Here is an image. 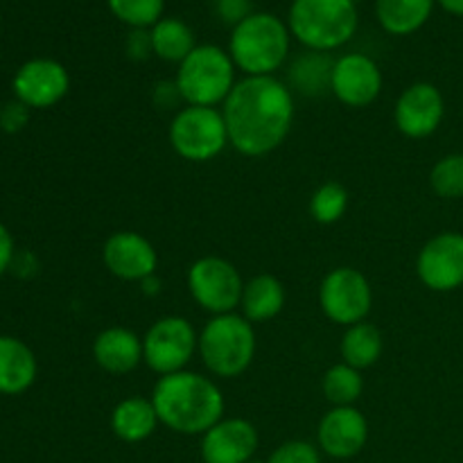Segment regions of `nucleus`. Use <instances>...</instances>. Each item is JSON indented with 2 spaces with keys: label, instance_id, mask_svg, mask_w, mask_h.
Here are the masks:
<instances>
[{
  "label": "nucleus",
  "instance_id": "393cba45",
  "mask_svg": "<svg viewBox=\"0 0 463 463\" xmlns=\"http://www.w3.org/2000/svg\"><path fill=\"white\" fill-rule=\"evenodd\" d=\"M335 61L326 52H307L298 57L289 68V80L294 89L306 95H319L321 90L330 89V75H333Z\"/></svg>",
  "mask_w": 463,
  "mask_h": 463
},
{
  "label": "nucleus",
  "instance_id": "f03ea898",
  "mask_svg": "<svg viewBox=\"0 0 463 463\" xmlns=\"http://www.w3.org/2000/svg\"><path fill=\"white\" fill-rule=\"evenodd\" d=\"M152 402L161 425L172 432L194 437L206 434L213 425L224 419L222 389L206 375L193 371L163 375L154 384Z\"/></svg>",
  "mask_w": 463,
  "mask_h": 463
},
{
  "label": "nucleus",
  "instance_id": "6ab92c4d",
  "mask_svg": "<svg viewBox=\"0 0 463 463\" xmlns=\"http://www.w3.org/2000/svg\"><path fill=\"white\" fill-rule=\"evenodd\" d=\"M36 380V357L25 342L0 335V393L18 396Z\"/></svg>",
  "mask_w": 463,
  "mask_h": 463
},
{
  "label": "nucleus",
  "instance_id": "0eeeda50",
  "mask_svg": "<svg viewBox=\"0 0 463 463\" xmlns=\"http://www.w3.org/2000/svg\"><path fill=\"white\" fill-rule=\"evenodd\" d=\"M170 145L190 163L213 161L229 145V131L222 111L215 107L179 109L170 125Z\"/></svg>",
  "mask_w": 463,
  "mask_h": 463
},
{
  "label": "nucleus",
  "instance_id": "72a5a7b5",
  "mask_svg": "<svg viewBox=\"0 0 463 463\" xmlns=\"http://www.w3.org/2000/svg\"><path fill=\"white\" fill-rule=\"evenodd\" d=\"M181 93L176 81H161L156 84V90H154V102H156L158 109H175L179 104Z\"/></svg>",
  "mask_w": 463,
  "mask_h": 463
},
{
  "label": "nucleus",
  "instance_id": "f3484780",
  "mask_svg": "<svg viewBox=\"0 0 463 463\" xmlns=\"http://www.w3.org/2000/svg\"><path fill=\"white\" fill-rule=\"evenodd\" d=\"M258 443V430L247 419H222L202 434V459L203 463H249Z\"/></svg>",
  "mask_w": 463,
  "mask_h": 463
},
{
  "label": "nucleus",
  "instance_id": "9d476101",
  "mask_svg": "<svg viewBox=\"0 0 463 463\" xmlns=\"http://www.w3.org/2000/svg\"><path fill=\"white\" fill-rule=\"evenodd\" d=\"M319 306L333 324L348 328L366 321L373 306V289L360 269L337 267L321 280Z\"/></svg>",
  "mask_w": 463,
  "mask_h": 463
},
{
  "label": "nucleus",
  "instance_id": "a878e982",
  "mask_svg": "<svg viewBox=\"0 0 463 463\" xmlns=\"http://www.w3.org/2000/svg\"><path fill=\"white\" fill-rule=\"evenodd\" d=\"M321 389H324L326 401L333 407H353L360 401L362 392H364L362 371L339 362V364L330 366L326 371L324 380H321Z\"/></svg>",
  "mask_w": 463,
  "mask_h": 463
},
{
  "label": "nucleus",
  "instance_id": "2f4dec72",
  "mask_svg": "<svg viewBox=\"0 0 463 463\" xmlns=\"http://www.w3.org/2000/svg\"><path fill=\"white\" fill-rule=\"evenodd\" d=\"M27 111H30V109L23 102H18V99L7 104V107L0 111V127H3L5 131H21L27 122Z\"/></svg>",
  "mask_w": 463,
  "mask_h": 463
},
{
  "label": "nucleus",
  "instance_id": "7ed1b4c3",
  "mask_svg": "<svg viewBox=\"0 0 463 463\" xmlns=\"http://www.w3.org/2000/svg\"><path fill=\"white\" fill-rule=\"evenodd\" d=\"M289 52V30L274 14H251L233 27L229 54L247 77L274 75Z\"/></svg>",
  "mask_w": 463,
  "mask_h": 463
},
{
  "label": "nucleus",
  "instance_id": "c85d7f7f",
  "mask_svg": "<svg viewBox=\"0 0 463 463\" xmlns=\"http://www.w3.org/2000/svg\"><path fill=\"white\" fill-rule=\"evenodd\" d=\"M430 185L443 199L463 197V154H448L430 175Z\"/></svg>",
  "mask_w": 463,
  "mask_h": 463
},
{
  "label": "nucleus",
  "instance_id": "a211bd4d",
  "mask_svg": "<svg viewBox=\"0 0 463 463\" xmlns=\"http://www.w3.org/2000/svg\"><path fill=\"white\" fill-rule=\"evenodd\" d=\"M93 357L102 371L125 375L138 369L143 362V339L129 328L113 326L102 330L93 342Z\"/></svg>",
  "mask_w": 463,
  "mask_h": 463
},
{
  "label": "nucleus",
  "instance_id": "4468645a",
  "mask_svg": "<svg viewBox=\"0 0 463 463\" xmlns=\"http://www.w3.org/2000/svg\"><path fill=\"white\" fill-rule=\"evenodd\" d=\"M71 89L68 71L54 59H32L14 75V93L27 109H50Z\"/></svg>",
  "mask_w": 463,
  "mask_h": 463
},
{
  "label": "nucleus",
  "instance_id": "bb28decb",
  "mask_svg": "<svg viewBox=\"0 0 463 463\" xmlns=\"http://www.w3.org/2000/svg\"><path fill=\"white\" fill-rule=\"evenodd\" d=\"M348 193L337 181L321 184L310 199V213L319 224H335L346 215Z\"/></svg>",
  "mask_w": 463,
  "mask_h": 463
},
{
  "label": "nucleus",
  "instance_id": "b1692460",
  "mask_svg": "<svg viewBox=\"0 0 463 463\" xmlns=\"http://www.w3.org/2000/svg\"><path fill=\"white\" fill-rule=\"evenodd\" d=\"M149 34H152L154 54L161 57L163 61L181 63L197 48L193 30L179 18H161Z\"/></svg>",
  "mask_w": 463,
  "mask_h": 463
},
{
  "label": "nucleus",
  "instance_id": "f257e3e1",
  "mask_svg": "<svg viewBox=\"0 0 463 463\" xmlns=\"http://www.w3.org/2000/svg\"><path fill=\"white\" fill-rule=\"evenodd\" d=\"M222 116L229 145L244 156H267L285 143L292 129V90L274 75L244 77L226 98Z\"/></svg>",
  "mask_w": 463,
  "mask_h": 463
},
{
  "label": "nucleus",
  "instance_id": "423d86ee",
  "mask_svg": "<svg viewBox=\"0 0 463 463\" xmlns=\"http://www.w3.org/2000/svg\"><path fill=\"white\" fill-rule=\"evenodd\" d=\"M181 99L188 107H215L224 104L235 89V63L229 52L217 45H197L176 72Z\"/></svg>",
  "mask_w": 463,
  "mask_h": 463
},
{
  "label": "nucleus",
  "instance_id": "f8f14e48",
  "mask_svg": "<svg viewBox=\"0 0 463 463\" xmlns=\"http://www.w3.org/2000/svg\"><path fill=\"white\" fill-rule=\"evenodd\" d=\"M102 260L109 274L129 283H143L156 276L158 253L147 238L136 231H116L102 247Z\"/></svg>",
  "mask_w": 463,
  "mask_h": 463
},
{
  "label": "nucleus",
  "instance_id": "6e6552de",
  "mask_svg": "<svg viewBox=\"0 0 463 463\" xmlns=\"http://www.w3.org/2000/svg\"><path fill=\"white\" fill-rule=\"evenodd\" d=\"M190 297L213 317L231 315L242 301L244 280L238 267L220 256H206L188 269Z\"/></svg>",
  "mask_w": 463,
  "mask_h": 463
},
{
  "label": "nucleus",
  "instance_id": "c756f323",
  "mask_svg": "<svg viewBox=\"0 0 463 463\" xmlns=\"http://www.w3.org/2000/svg\"><path fill=\"white\" fill-rule=\"evenodd\" d=\"M265 463H321V450L307 441H285Z\"/></svg>",
  "mask_w": 463,
  "mask_h": 463
},
{
  "label": "nucleus",
  "instance_id": "9b49d317",
  "mask_svg": "<svg viewBox=\"0 0 463 463\" xmlns=\"http://www.w3.org/2000/svg\"><path fill=\"white\" fill-rule=\"evenodd\" d=\"M416 274L432 292H452L463 285V235H434L416 258Z\"/></svg>",
  "mask_w": 463,
  "mask_h": 463
},
{
  "label": "nucleus",
  "instance_id": "f704fd0d",
  "mask_svg": "<svg viewBox=\"0 0 463 463\" xmlns=\"http://www.w3.org/2000/svg\"><path fill=\"white\" fill-rule=\"evenodd\" d=\"M14 258H16V253H14L12 233L7 231V226L0 224V276L12 267Z\"/></svg>",
  "mask_w": 463,
  "mask_h": 463
},
{
  "label": "nucleus",
  "instance_id": "c9c22d12",
  "mask_svg": "<svg viewBox=\"0 0 463 463\" xmlns=\"http://www.w3.org/2000/svg\"><path fill=\"white\" fill-rule=\"evenodd\" d=\"M439 3H441V7L446 9V12L463 16V0H439Z\"/></svg>",
  "mask_w": 463,
  "mask_h": 463
},
{
  "label": "nucleus",
  "instance_id": "cd10ccee",
  "mask_svg": "<svg viewBox=\"0 0 463 463\" xmlns=\"http://www.w3.org/2000/svg\"><path fill=\"white\" fill-rule=\"evenodd\" d=\"M165 0H109L113 16L134 30H145L161 21Z\"/></svg>",
  "mask_w": 463,
  "mask_h": 463
},
{
  "label": "nucleus",
  "instance_id": "1a4fd4ad",
  "mask_svg": "<svg viewBox=\"0 0 463 463\" xmlns=\"http://www.w3.org/2000/svg\"><path fill=\"white\" fill-rule=\"evenodd\" d=\"M199 348L194 326L184 317H163L154 321L143 337V362L163 378V375L185 371Z\"/></svg>",
  "mask_w": 463,
  "mask_h": 463
},
{
  "label": "nucleus",
  "instance_id": "20e7f679",
  "mask_svg": "<svg viewBox=\"0 0 463 463\" xmlns=\"http://www.w3.org/2000/svg\"><path fill=\"white\" fill-rule=\"evenodd\" d=\"M357 7L353 0H294L289 32L312 52H330L355 36Z\"/></svg>",
  "mask_w": 463,
  "mask_h": 463
},
{
  "label": "nucleus",
  "instance_id": "aec40b11",
  "mask_svg": "<svg viewBox=\"0 0 463 463\" xmlns=\"http://www.w3.org/2000/svg\"><path fill=\"white\" fill-rule=\"evenodd\" d=\"M158 414L152 398L131 396L116 405L111 414V430L120 441L140 443L152 437L158 428Z\"/></svg>",
  "mask_w": 463,
  "mask_h": 463
},
{
  "label": "nucleus",
  "instance_id": "412c9836",
  "mask_svg": "<svg viewBox=\"0 0 463 463\" xmlns=\"http://www.w3.org/2000/svg\"><path fill=\"white\" fill-rule=\"evenodd\" d=\"M242 317L251 324H262L279 317L285 307V288L276 276L258 274L249 283H244Z\"/></svg>",
  "mask_w": 463,
  "mask_h": 463
},
{
  "label": "nucleus",
  "instance_id": "2eb2a0df",
  "mask_svg": "<svg viewBox=\"0 0 463 463\" xmlns=\"http://www.w3.org/2000/svg\"><path fill=\"white\" fill-rule=\"evenodd\" d=\"M369 441V420L355 407H333L317 428V448L330 459H353Z\"/></svg>",
  "mask_w": 463,
  "mask_h": 463
},
{
  "label": "nucleus",
  "instance_id": "7c9ffc66",
  "mask_svg": "<svg viewBox=\"0 0 463 463\" xmlns=\"http://www.w3.org/2000/svg\"><path fill=\"white\" fill-rule=\"evenodd\" d=\"M215 12L226 25L238 27L251 16V0H215Z\"/></svg>",
  "mask_w": 463,
  "mask_h": 463
},
{
  "label": "nucleus",
  "instance_id": "ddd939ff",
  "mask_svg": "<svg viewBox=\"0 0 463 463\" xmlns=\"http://www.w3.org/2000/svg\"><path fill=\"white\" fill-rule=\"evenodd\" d=\"M330 90L346 107H369L383 90V72H380L378 63L366 54H344V57L335 59Z\"/></svg>",
  "mask_w": 463,
  "mask_h": 463
},
{
  "label": "nucleus",
  "instance_id": "4be33fe9",
  "mask_svg": "<svg viewBox=\"0 0 463 463\" xmlns=\"http://www.w3.org/2000/svg\"><path fill=\"white\" fill-rule=\"evenodd\" d=\"M434 0H375L378 21L389 34L407 36L428 23Z\"/></svg>",
  "mask_w": 463,
  "mask_h": 463
},
{
  "label": "nucleus",
  "instance_id": "473e14b6",
  "mask_svg": "<svg viewBox=\"0 0 463 463\" xmlns=\"http://www.w3.org/2000/svg\"><path fill=\"white\" fill-rule=\"evenodd\" d=\"M127 54H129L131 59H136V61H143V59H147L149 54H154L152 34L145 30L131 32L129 39H127Z\"/></svg>",
  "mask_w": 463,
  "mask_h": 463
},
{
  "label": "nucleus",
  "instance_id": "5701e85b",
  "mask_svg": "<svg viewBox=\"0 0 463 463\" xmlns=\"http://www.w3.org/2000/svg\"><path fill=\"white\" fill-rule=\"evenodd\" d=\"M383 333L369 321L348 326L342 337V360L344 364L353 366L357 371H364L373 366L383 355Z\"/></svg>",
  "mask_w": 463,
  "mask_h": 463
},
{
  "label": "nucleus",
  "instance_id": "dca6fc26",
  "mask_svg": "<svg viewBox=\"0 0 463 463\" xmlns=\"http://www.w3.org/2000/svg\"><path fill=\"white\" fill-rule=\"evenodd\" d=\"M446 113L441 90L428 81H416L405 89L393 109L398 131L407 138H428L439 129Z\"/></svg>",
  "mask_w": 463,
  "mask_h": 463
},
{
  "label": "nucleus",
  "instance_id": "39448f33",
  "mask_svg": "<svg viewBox=\"0 0 463 463\" xmlns=\"http://www.w3.org/2000/svg\"><path fill=\"white\" fill-rule=\"evenodd\" d=\"M199 357L217 378H238L256 357V330L242 315L213 317L199 333Z\"/></svg>",
  "mask_w": 463,
  "mask_h": 463
}]
</instances>
